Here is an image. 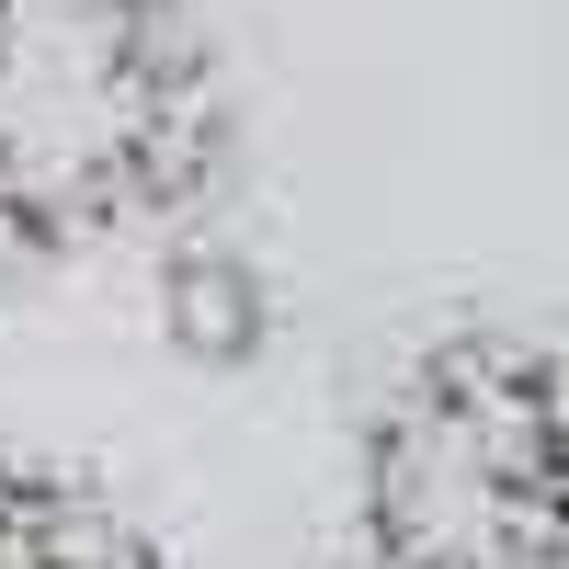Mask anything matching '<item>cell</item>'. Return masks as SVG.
<instances>
[{"label": "cell", "instance_id": "obj_1", "mask_svg": "<svg viewBox=\"0 0 569 569\" xmlns=\"http://www.w3.org/2000/svg\"><path fill=\"white\" fill-rule=\"evenodd\" d=\"M194 149V91L149 0H0V228L149 206Z\"/></svg>", "mask_w": 569, "mask_h": 569}, {"label": "cell", "instance_id": "obj_5", "mask_svg": "<svg viewBox=\"0 0 569 569\" xmlns=\"http://www.w3.org/2000/svg\"><path fill=\"white\" fill-rule=\"evenodd\" d=\"M547 512L569 536V365H547Z\"/></svg>", "mask_w": 569, "mask_h": 569}, {"label": "cell", "instance_id": "obj_2", "mask_svg": "<svg viewBox=\"0 0 569 569\" xmlns=\"http://www.w3.org/2000/svg\"><path fill=\"white\" fill-rule=\"evenodd\" d=\"M376 569H490L558 536L547 512V365L501 342H456L376 421L365 467Z\"/></svg>", "mask_w": 569, "mask_h": 569}, {"label": "cell", "instance_id": "obj_3", "mask_svg": "<svg viewBox=\"0 0 569 569\" xmlns=\"http://www.w3.org/2000/svg\"><path fill=\"white\" fill-rule=\"evenodd\" d=\"M160 330H171L194 365H240V353H262L273 308H262L251 251H228V240H182V251L160 262Z\"/></svg>", "mask_w": 569, "mask_h": 569}, {"label": "cell", "instance_id": "obj_4", "mask_svg": "<svg viewBox=\"0 0 569 569\" xmlns=\"http://www.w3.org/2000/svg\"><path fill=\"white\" fill-rule=\"evenodd\" d=\"M0 569H137V547L80 490H0Z\"/></svg>", "mask_w": 569, "mask_h": 569}, {"label": "cell", "instance_id": "obj_6", "mask_svg": "<svg viewBox=\"0 0 569 569\" xmlns=\"http://www.w3.org/2000/svg\"><path fill=\"white\" fill-rule=\"evenodd\" d=\"M490 569H569V536H536V547H512V558H490Z\"/></svg>", "mask_w": 569, "mask_h": 569}]
</instances>
